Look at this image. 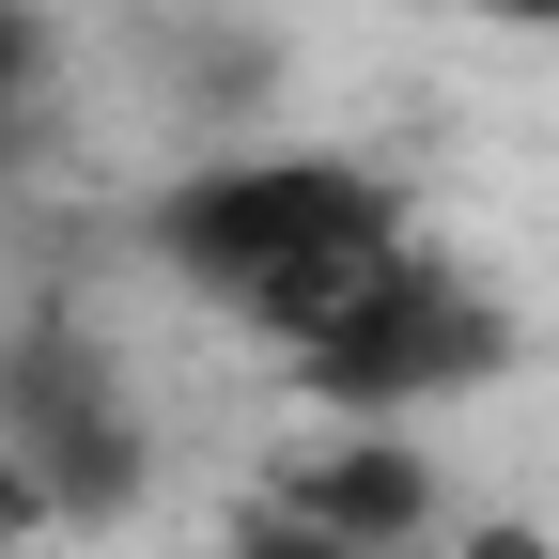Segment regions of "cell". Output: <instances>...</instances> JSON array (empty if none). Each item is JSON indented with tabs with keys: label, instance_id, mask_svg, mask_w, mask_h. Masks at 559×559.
<instances>
[{
	"label": "cell",
	"instance_id": "1",
	"mask_svg": "<svg viewBox=\"0 0 559 559\" xmlns=\"http://www.w3.org/2000/svg\"><path fill=\"white\" fill-rule=\"evenodd\" d=\"M140 234H156V264L187 280V296L249 311L264 280H296V264H326V249H373V234H404V202H389V171H358V156L264 140V156H202V171H171Z\"/></svg>",
	"mask_w": 559,
	"mask_h": 559
},
{
	"label": "cell",
	"instance_id": "2",
	"mask_svg": "<svg viewBox=\"0 0 559 559\" xmlns=\"http://www.w3.org/2000/svg\"><path fill=\"white\" fill-rule=\"evenodd\" d=\"M296 373H311L326 419H419V404H451V389H498V373H513V311H498V296H466V264H436V249L404 234L389 280L311 342Z\"/></svg>",
	"mask_w": 559,
	"mask_h": 559
},
{
	"label": "cell",
	"instance_id": "3",
	"mask_svg": "<svg viewBox=\"0 0 559 559\" xmlns=\"http://www.w3.org/2000/svg\"><path fill=\"white\" fill-rule=\"evenodd\" d=\"M0 436L47 466V513H62V528H94V513H124V498H140V419L109 404V373H94L62 326L0 358Z\"/></svg>",
	"mask_w": 559,
	"mask_h": 559
},
{
	"label": "cell",
	"instance_id": "4",
	"mask_svg": "<svg viewBox=\"0 0 559 559\" xmlns=\"http://www.w3.org/2000/svg\"><path fill=\"white\" fill-rule=\"evenodd\" d=\"M280 498H296V513H326L342 544H419V528H436L451 513V481H436V451H419L404 436V419H342V436L326 451H296V466H280Z\"/></svg>",
	"mask_w": 559,
	"mask_h": 559
},
{
	"label": "cell",
	"instance_id": "5",
	"mask_svg": "<svg viewBox=\"0 0 559 559\" xmlns=\"http://www.w3.org/2000/svg\"><path fill=\"white\" fill-rule=\"evenodd\" d=\"M32 528H62V513H47V466L0 436V544H32Z\"/></svg>",
	"mask_w": 559,
	"mask_h": 559
},
{
	"label": "cell",
	"instance_id": "6",
	"mask_svg": "<svg viewBox=\"0 0 559 559\" xmlns=\"http://www.w3.org/2000/svg\"><path fill=\"white\" fill-rule=\"evenodd\" d=\"M32 62H47V16H32V0H0V109L32 94Z\"/></svg>",
	"mask_w": 559,
	"mask_h": 559
},
{
	"label": "cell",
	"instance_id": "7",
	"mask_svg": "<svg viewBox=\"0 0 559 559\" xmlns=\"http://www.w3.org/2000/svg\"><path fill=\"white\" fill-rule=\"evenodd\" d=\"M451 559H559V528H528V513H481Z\"/></svg>",
	"mask_w": 559,
	"mask_h": 559
},
{
	"label": "cell",
	"instance_id": "8",
	"mask_svg": "<svg viewBox=\"0 0 559 559\" xmlns=\"http://www.w3.org/2000/svg\"><path fill=\"white\" fill-rule=\"evenodd\" d=\"M481 16H498V32H559V0H481Z\"/></svg>",
	"mask_w": 559,
	"mask_h": 559
}]
</instances>
